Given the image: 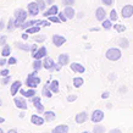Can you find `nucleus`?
Masks as SVG:
<instances>
[{
    "label": "nucleus",
    "instance_id": "obj_1",
    "mask_svg": "<svg viewBox=\"0 0 133 133\" xmlns=\"http://www.w3.org/2000/svg\"><path fill=\"white\" fill-rule=\"evenodd\" d=\"M28 16V11H24L23 9H17L15 11V20H16V27H21L23 22H26Z\"/></svg>",
    "mask_w": 133,
    "mask_h": 133
},
{
    "label": "nucleus",
    "instance_id": "obj_2",
    "mask_svg": "<svg viewBox=\"0 0 133 133\" xmlns=\"http://www.w3.org/2000/svg\"><path fill=\"white\" fill-rule=\"evenodd\" d=\"M105 56H106V59L110 61H117V60L121 59L122 52L120 51V49H117V48H110L106 50Z\"/></svg>",
    "mask_w": 133,
    "mask_h": 133
},
{
    "label": "nucleus",
    "instance_id": "obj_3",
    "mask_svg": "<svg viewBox=\"0 0 133 133\" xmlns=\"http://www.w3.org/2000/svg\"><path fill=\"white\" fill-rule=\"evenodd\" d=\"M39 84H41V78L39 77L28 75L27 79H26V85L27 87H29V88H37Z\"/></svg>",
    "mask_w": 133,
    "mask_h": 133
},
{
    "label": "nucleus",
    "instance_id": "obj_4",
    "mask_svg": "<svg viewBox=\"0 0 133 133\" xmlns=\"http://www.w3.org/2000/svg\"><path fill=\"white\" fill-rule=\"evenodd\" d=\"M45 56H48V50H46L45 46H41V48H38V50H37V51L32 55V57L34 59V60H36V59L43 60Z\"/></svg>",
    "mask_w": 133,
    "mask_h": 133
},
{
    "label": "nucleus",
    "instance_id": "obj_5",
    "mask_svg": "<svg viewBox=\"0 0 133 133\" xmlns=\"http://www.w3.org/2000/svg\"><path fill=\"white\" fill-rule=\"evenodd\" d=\"M55 65H56V62H54V60H52L51 57L49 56H45L44 59H43V69L45 70H49V71H54V67H55Z\"/></svg>",
    "mask_w": 133,
    "mask_h": 133
},
{
    "label": "nucleus",
    "instance_id": "obj_6",
    "mask_svg": "<svg viewBox=\"0 0 133 133\" xmlns=\"http://www.w3.org/2000/svg\"><path fill=\"white\" fill-rule=\"evenodd\" d=\"M103 118H104V111H101V110H94L90 116V120L94 123H99L100 121H103Z\"/></svg>",
    "mask_w": 133,
    "mask_h": 133
},
{
    "label": "nucleus",
    "instance_id": "obj_7",
    "mask_svg": "<svg viewBox=\"0 0 133 133\" xmlns=\"http://www.w3.org/2000/svg\"><path fill=\"white\" fill-rule=\"evenodd\" d=\"M27 11H28V15H31V16H37V15L39 14V11H41V9H39L38 4L34 1V3H29L28 4Z\"/></svg>",
    "mask_w": 133,
    "mask_h": 133
},
{
    "label": "nucleus",
    "instance_id": "obj_8",
    "mask_svg": "<svg viewBox=\"0 0 133 133\" xmlns=\"http://www.w3.org/2000/svg\"><path fill=\"white\" fill-rule=\"evenodd\" d=\"M51 41H52V44L55 45V46L60 48V46H62V45L66 43V38L62 37V36H60V34H54Z\"/></svg>",
    "mask_w": 133,
    "mask_h": 133
},
{
    "label": "nucleus",
    "instance_id": "obj_9",
    "mask_svg": "<svg viewBox=\"0 0 133 133\" xmlns=\"http://www.w3.org/2000/svg\"><path fill=\"white\" fill-rule=\"evenodd\" d=\"M14 103L16 105V108L21 110H27V101L24 100L22 97H16L14 99Z\"/></svg>",
    "mask_w": 133,
    "mask_h": 133
},
{
    "label": "nucleus",
    "instance_id": "obj_10",
    "mask_svg": "<svg viewBox=\"0 0 133 133\" xmlns=\"http://www.w3.org/2000/svg\"><path fill=\"white\" fill-rule=\"evenodd\" d=\"M121 15H122V17H125V18L132 17V15H133V6L132 5H126V6H123L121 10Z\"/></svg>",
    "mask_w": 133,
    "mask_h": 133
},
{
    "label": "nucleus",
    "instance_id": "obj_11",
    "mask_svg": "<svg viewBox=\"0 0 133 133\" xmlns=\"http://www.w3.org/2000/svg\"><path fill=\"white\" fill-rule=\"evenodd\" d=\"M21 87H22V82H21V81L12 82L11 88H10V93H11V95H16L17 93H20Z\"/></svg>",
    "mask_w": 133,
    "mask_h": 133
},
{
    "label": "nucleus",
    "instance_id": "obj_12",
    "mask_svg": "<svg viewBox=\"0 0 133 133\" xmlns=\"http://www.w3.org/2000/svg\"><path fill=\"white\" fill-rule=\"evenodd\" d=\"M87 120H88V114L85 112V111H81L79 114H77L76 117H75V121H76L78 125H81V123H84Z\"/></svg>",
    "mask_w": 133,
    "mask_h": 133
},
{
    "label": "nucleus",
    "instance_id": "obj_13",
    "mask_svg": "<svg viewBox=\"0 0 133 133\" xmlns=\"http://www.w3.org/2000/svg\"><path fill=\"white\" fill-rule=\"evenodd\" d=\"M70 67H71V70H72L75 73H84L85 72L84 66L81 64H78V62H72V64L70 65Z\"/></svg>",
    "mask_w": 133,
    "mask_h": 133
},
{
    "label": "nucleus",
    "instance_id": "obj_14",
    "mask_svg": "<svg viewBox=\"0 0 133 133\" xmlns=\"http://www.w3.org/2000/svg\"><path fill=\"white\" fill-rule=\"evenodd\" d=\"M31 122L36 126H42V125H44V122H46V121H45L44 117L39 116V115H32L31 116Z\"/></svg>",
    "mask_w": 133,
    "mask_h": 133
},
{
    "label": "nucleus",
    "instance_id": "obj_15",
    "mask_svg": "<svg viewBox=\"0 0 133 133\" xmlns=\"http://www.w3.org/2000/svg\"><path fill=\"white\" fill-rule=\"evenodd\" d=\"M57 64H60L62 67L66 66V65L70 64V56L69 54H60L59 57H57Z\"/></svg>",
    "mask_w": 133,
    "mask_h": 133
},
{
    "label": "nucleus",
    "instance_id": "obj_16",
    "mask_svg": "<svg viewBox=\"0 0 133 133\" xmlns=\"http://www.w3.org/2000/svg\"><path fill=\"white\" fill-rule=\"evenodd\" d=\"M57 14H59V9H57V6L56 5H51L48 10H45L43 15H44L45 17H49V16H55V15H57Z\"/></svg>",
    "mask_w": 133,
    "mask_h": 133
},
{
    "label": "nucleus",
    "instance_id": "obj_17",
    "mask_svg": "<svg viewBox=\"0 0 133 133\" xmlns=\"http://www.w3.org/2000/svg\"><path fill=\"white\" fill-rule=\"evenodd\" d=\"M21 95L24 98H32L34 95H37V90L36 88H29L28 90H24V89H20Z\"/></svg>",
    "mask_w": 133,
    "mask_h": 133
},
{
    "label": "nucleus",
    "instance_id": "obj_18",
    "mask_svg": "<svg viewBox=\"0 0 133 133\" xmlns=\"http://www.w3.org/2000/svg\"><path fill=\"white\" fill-rule=\"evenodd\" d=\"M70 128L67 125H59L56 127H54L51 133H69Z\"/></svg>",
    "mask_w": 133,
    "mask_h": 133
},
{
    "label": "nucleus",
    "instance_id": "obj_19",
    "mask_svg": "<svg viewBox=\"0 0 133 133\" xmlns=\"http://www.w3.org/2000/svg\"><path fill=\"white\" fill-rule=\"evenodd\" d=\"M65 15H66V17L69 18V20H72L73 17L76 16V11H75V9L72 8V6H66V9L64 10Z\"/></svg>",
    "mask_w": 133,
    "mask_h": 133
},
{
    "label": "nucleus",
    "instance_id": "obj_20",
    "mask_svg": "<svg viewBox=\"0 0 133 133\" xmlns=\"http://www.w3.org/2000/svg\"><path fill=\"white\" fill-rule=\"evenodd\" d=\"M49 83H50V82H49ZM49 83H46V84L43 87V89H42V95L45 98H51L52 94H54V93L51 92L50 87H49Z\"/></svg>",
    "mask_w": 133,
    "mask_h": 133
},
{
    "label": "nucleus",
    "instance_id": "obj_21",
    "mask_svg": "<svg viewBox=\"0 0 133 133\" xmlns=\"http://www.w3.org/2000/svg\"><path fill=\"white\" fill-rule=\"evenodd\" d=\"M95 17H97L98 21H104L105 17H106V12L103 8H98L97 11H95Z\"/></svg>",
    "mask_w": 133,
    "mask_h": 133
},
{
    "label": "nucleus",
    "instance_id": "obj_22",
    "mask_svg": "<svg viewBox=\"0 0 133 133\" xmlns=\"http://www.w3.org/2000/svg\"><path fill=\"white\" fill-rule=\"evenodd\" d=\"M49 87H50V89H51V92L54 93V94H57V93L60 92V89H59V81H57V79H54V81L50 82V83H49Z\"/></svg>",
    "mask_w": 133,
    "mask_h": 133
},
{
    "label": "nucleus",
    "instance_id": "obj_23",
    "mask_svg": "<svg viewBox=\"0 0 133 133\" xmlns=\"http://www.w3.org/2000/svg\"><path fill=\"white\" fill-rule=\"evenodd\" d=\"M55 117H56V115H55V112L54 111H44V118L46 122H52L54 120H55Z\"/></svg>",
    "mask_w": 133,
    "mask_h": 133
},
{
    "label": "nucleus",
    "instance_id": "obj_24",
    "mask_svg": "<svg viewBox=\"0 0 133 133\" xmlns=\"http://www.w3.org/2000/svg\"><path fill=\"white\" fill-rule=\"evenodd\" d=\"M42 67H43V60L36 59V60L32 62V69H33V71H41Z\"/></svg>",
    "mask_w": 133,
    "mask_h": 133
},
{
    "label": "nucleus",
    "instance_id": "obj_25",
    "mask_svg": "<svg viewBox=\"0 0 133 133\" xmlns=\"http://www.w3.org/2000/svg\"><path fill=\"white\" fill-rule=\"evenodd\" d=\"M10 54H11V48H10V45L5 44L4 46L1 48V56L8 57V56H10Z\"/></svg>",
    "mask_w": 133,
    "mask_h": 133
},
{
    "label": "nucleus",
    "instance_id": "obj_26",
    "mask_svg": "<svg viewBox=\"0 0 133 133\" xmlns=\"http://www.w3.org/2000/svg\"><path fill=\"white\" fill-rule=\"evenodd\" d=\"M15 45L16 48L23 50V51H31V45L28 44H24V43H20V42H15Z\"/></svg>",
    "mask_w": 133,
    "mask_h": 133
},
{
    "label": "nucleus",
    "instance_id": "obj_27",
    "mask_svg": "<svg viewBox=\"0 0 133 133\" xmlns=\"http://www.w3.org/2000/svg\"><path fill=\"white\" fill-rule=\"evenodd\" d=\"M83 83H84V81H83L82 77H75L73 78V87L75 88H81L83 85Z\"/></svg>",
    "mask_w": 133,
    "mask_h": 133
},
{
    "label": "nucleus",
    "instance_id": "obj_28",
    "mask_svg": "<svg viewBox=\"0 0 133 133\" xmlns=\"http://www.w3.org/2000/svg\"><path fill=\"white\" fill-rule=\"evenodd\" d=\"M36 24H37V20L26 21V22H23V23H22L21 28H22V29H27V28H29V27H32V26H36Z\"/></svg>",
    "mask_w": 133,
    "mask_h": 133
},
{
    "label": "nucleus",
    "instance_id": "obj_29",
    "mask_svg": "<svg viewBox=\"0 0 133 133\" xmlns=\"http://www.w3.org/2000/svg\"><path fill=\"white\" fill-rule=\"evenodd\" d=\"M15 28H17L16 27V20H15V18H10V20H9V24H8V31L9 32H11V31H14V29Z\"/></svg>",
    "mask_w": 133,
    "mask_h": 133
},
{
    "label": "nucleus",
    "instance_id": "obj_30",
    "mask_svg": "<svg viewBox=\"0 0 133 133\" xmlns=\"http://www.w3.org/2000/svg\"><path fill=\"white\" fill-rule=\"evenodd\" d=\"M105 127L103 125H95L94 127H93V133H105Z\"/></svg>",
    "mask_w": 133,
    "mask_h": 133
},
{
    "label": "nucleus",
    "instance_id": "obj_31",
    "mask_svg": "<svg viewBox=\"0 0 133 133\" xmlns=\"http://www.w3.org/2000/svg\"><path fill=\"white\" fill-rule=\"evenodd\" d=\"M41 31V26H32V27H29V28L26 29V32L28 33V34H33V33H38Z\"/></svg>",
    "mask_w": 133,
    "mask_h": 133
},
{
    "label": "nucleus",
    "instance_id": "obj_32",
    "mask_svg": "<svg viewBox=\"0 0 133 133\" xmlns=\"http://www.w3.org/2000/svg\"><path fill=\"white\" fill-rule=\"evenodd\" d=\"M118 44H120V46L123 49H127L129 46V42L128 39H126V38H121L120 39V42H118Z\"/></svg>",
    "mask_w": 133,
    "mask_h": 133
},
{
    "label": "nucleus",
    "instance_id": "obj_33",
    "mask_svg": "<svg viewBox=\"0 0 133 133\" xmlns=\"http://www.w3.org/2000/svg\"><path fill=\"white\" fill-rule=\"evenodd\" d=\"M45 39H46V37H45L44 34H39V36L33 37V41L36 42V43H43Z\"/></svg>",
    "mask_w": 133,
    "mask_h": 133
},
{
    "label": "nucleus",
    "instance_id": "obj_34",
    "mask_svg": "<svg viewBox=\"0 0 133 133\" xmlns=\"http://www.w3.org/2000/svg\"><path fill=\"white\" fill-rule=\"evenodd\" d=\"M36 3L38 4V6H39L42 11H45V8H46V1L45 0H36Z\"/></svg>",
    "mask_w": 133,
    "mask_h": 133
},
{
    "label": "nucleus",
    "instance_id": "obj_35",
    "mask_svg": "<svg viewBox=\"0 0 133 133\" xmlns=\"http://www.w3.org/2000/svg\"><path fill=\"white\" fill-rule=\"evenodd\" d=\"M111 27H112L111 20H104V21H103V28H105V29H110Z\"/></svg>",
    "mask_w": 133,
    "mask_h": 133
},
{
    "label": "nucleus",
    "instance_id": "obj_36",
    "mask_svg": "<svg viewBox=\"0 0 133 133\" xmlns=\"http://www.w3.org/2000/svg\"><path fill=\"white\" fill-rule=\"evenodd\" d=\"M34 108H36V110H37V112H38V114H44L45 109H44V106H43V104H42V103L34 105Z\"/></svg>",
    "mask_w": 133,
    "mask_h": 133
},
{
    "label": "nucleus",
    "instance_id": "obj_37",
    "mask_svg": "<svg viewBox=\"0 0 133 133\" xmlns=\"http://www.w3.org/2000/svg\"><path fill=\"white\" fill-rule=\"evenodd\" d=\"M29 100L32 101L33 105H37V104H39V103H42V99L39 97H37V95H34V97H32V98H29Z\"/></svg>",
    "mask_w": 133,
    "mask_h": 133
},
{
    "label": "nucleus",
    "instance_id": "obj_38",
    "mask_svg": "<svg viewBox=\"0 0 133 133\" xmlns=\"http://www.w3.org/2000/svg\"><path fill=\"white\" fill-rule=\"evenodd\" d=\"M10 81H11V77H10V75L6 77H3L1 78V84L3 85H8L9 83H10Z\"/></svg>",
    "mask_w": 133,
    "mask_h": 133
},
{
    "label": "nucleus",
    "instance_id": "obj_39",
    "mask_svg": "<svg viewBox=\"0 0 133 133\" xmlns=\"http://www.w3.org/2000/svg\"><path fill=\"white\" fill-rule=\"evenodd\" d=\"M110 20H111V21H116L117 20V12H116V10H111V12H110Z\"/></svg>",
    "mask_w": 133,
    "mask_h": 133
},
{
    "label": "nucleus",
    "instance_id": "obj_40",
    "mask_svg": "<svg viewBox=\"0 0 133 133\" xmlns=\"http://www.w3.org/2000/svg\"><path fill=\"white\" fill-rule=\"evenodd\" d=\"M57 15H59V18L61 20V22H66V21L69 20V18L66 17V15H65V12H64V11H62V12H59Z\"/></svg>",
    "mask_w": 133,
    "mask_h": 133
},
{
    "label": "nucleus",
    "instance_id": "obj_41",
    "mask_svg": "<svg viewBox=\"0 0 133 133\" xmlns=\"http://www.w3.org/2000/svg\"><path fill=\"white\" fill-rule=\"evenodd\" d=\"M49 21H50V22H54V23H60L61 22V20L56 16H49Z\"/></svg>",
    "mask_w": 133,
    "mask_h": 133
},
{
    "label": "nucleus",
    "instance_id": "obj_42",
    "mask_svg": "<svg viewBox=\"0 0 133 133\" xmlns=\"http://www.w3.org/2000/svg\"><path fill=\"white\" fill-rule=\"evenodd\" d=\"M115 29H116L117 32H125L126 27L123 26V24H116V26H115Z\"/></svg>",
    "mask_w": 133,
    "mask_h": 133
},
{
    "label": "nucleus",
    "instance_id": "obj_43",
    "mask_svg": "<svg viewBox=\"0 0 133 133\" xmlns=\"http://www.w3.org/2000/svg\"><path fill=\"white\" fill-rule=\"evenodd\" d=\"M62 4L65 6H72L75 4V0H62Z\"/></svg>",
    "mask_w": 133,
    "mask_h": 133
},
{
    "label": "nucleus",
    "instance_id": "obj_44",
    "mask_svg": "<svg viewBox=\"0 0 133 133\" xmlns=\"http://www.w3.org/2000/svg\"><path fill=\"white\" fill-rule=\"evenodd\" d=\"M9 75H10V71H9L8 69H4L0 71V76L1 77H6V76H9Z\"/></svg>",
    "mask_w": 133,
    "mask_h": 133
},
{
    "label": "nucleus",
    "instance_id": "obj_45",
    "mask_svg": "<svg viewBox=\"0 0 133 133\" xmlns=\"http://www.w3.org/2000/svg\"><path fill=\"white\" fill-rule=\"evenodd\" d=\"M76 100H77V95H75V94L67 97V101H69V103H73V101H76Z\"/></svg>",
    "mask_w": 133,
    "mask_h": 133
},
{
    "label": "nucleus",
    "instance_id": "obj_46",
    "mask_svg": "<svg viewBox=\"0 0 133 133\" xmlns=\"http://www.w3.org/2000/svg\"><path fill=\"white\" fill-rule=\"evenodd\" d=\"M6 39H8L6 36H0V45H1V46H4V45L6 44Z\"/></svg>",
    "mask_w": 133,
    "mask_h": 133
},
{
    "label": "nucleus",
    "instance_id": "obj_47",
    "mask_svg": "<svg viewBox=\"0 0 133 133\" xmlns=\"http://www.w3.org/2000/svg\"><path fill=\"white\" fill-rule=\"evenodd\" d=\"M8 64L9 65H16L17 64V59L16 57H10L8 60Z\"/></svg>",
    "mask_w": 133,
    "mask_h": 133
},
{
    "label": "nucleus",
    "instance_id": "obj_48",
    "mask_svg": "<svg viewBox=\"0 0 133 133\" xmlns=\"http://www.w3.org/2000/svg\"><path fill=\"white\" fill-rule=\"evenodd\" d=\"M38 50V46H37V44H33L32 46H31V55H33L34 52Z\"/></svg>",
    "mask_w": 133,
    "mask_h": 133
},
{
    "label": "nucleus",
    "instance_id": "obj_49",
    "mask_svg": "<svg viewBox=\"0 0 133 133\" xmlns=\"http://www.w3.org/2000/svg\"><path fill=\"white\" fill-rule=\"evenodd\" d=\"M6 64H8V60L3 56L0 57V66H4V65H6Z\"/></svg>",
    "mask_w": 133,
    "mask_h": 133
},
{
    "label": "nucleus",
    "instance_id": "obj_50",
    "mask_svg": "<svg viewBox=\"0 0 133 133\" xmlns=\"http://www.w3.org/2000/svg\"><path fill=\"white\" fill-rule=\"evenodd\" d=\"M101 3L105 5H112L114 3V0H101Z\"/></svg>",
    "mask_w": 133,
    "mask_h": 133
},
{
    "label": "nucleus",
    "instance_id": "obj_51",
    "mask_svg": "<svg viewBox=\"0 0 133 133\" xmlns=\"http://www.w3.org/2000/svg\"><path fill=\"white\" fill-rule=\"evenodd\" d=\"M109 97H110V92H104L101 94V98H103V99H108Z\"/></svg>",
    "mask_w": 133,
    "mask_h": 133
},
{
    "label": "nucleus",
    "instance_id": "obj_52",
    "mask_svg": "<svg viewBox=\"0 0 133 133\" xmlns=\"http://www.w3.org/2000/svg\"><path fill=\"white\" fill-rule=\"evenodd\" d=\"M110 133H122V131L120 128H114L110 131Z\"/></svg>",
    "mask_w": 133,
    "mask_h": 133
},
{
    "label": "nucleus",
    "instance_id": "obj_53",
    "mask_svg": "<svg viewBox=\"0 0 133 133\" xmlns=\"http://www.w3.org/2000/svg\"><path fill=\"white\" fill-rule=\"evenodd\" d=\"M4 28H5V22L3 20H0V32H1Z\"/></svg>",
    "mask_w": 133,
    "mask_h": 133
},
{
    "label": "nucleus",
    "instance_id": "obj_54",
    "mask_svg": "<svg viewBox=\"0 0 133 133\" xmlns=\"http://www.w3.org/2000/svg\"><path fill=\"white\" fill-rule=\"evenodd\" d=\"M22 39H23V41H27V39H28V33L26 32V33H22Z\"/></svg>",
    "mask_w": 133,
    "mask_h": 133
},
{
    "label": "nucleus",
    "instance_id": "obj_55",
    "mask_svg": "<svg viewBox=\"0 0 133 133\" xmlns=\"http://www.w3.org/2000/svg\"><path fill=\"white\" fill-rule=\"evenodd\" d=\"M8 133H17V129L11 128V129H9V131H8Z\"/></svg>",
    "mask_w": 133,
    "mask_h": 133
},
{
    "label": "nucleus",
    "instance_id": "obj_56",
    "mask_svg": "<svg viewBox=\"0 0 133 133\" xmlns=\"http://www.w3.org/2000/svg\"><path fill=\"white\" fill-rule=\"evenodd\" d=\"M24 115H26V112H24V111H22V112H21L20 115H18V116H20L21 118H23V117H24Z\"/></svg>",
    "mask_w": 133,
    "mask_h": 133
},
{
    "label": "nucleus",
    "instance_id": "obj_57",
    "mask_svg": "<svg viewBox=\"0 0 133 133\" xmlns=\"http://www.w3.org/2000/svg\"><path fill=\"white\" fill-rule=\"evenodd\" d=\"M45 1H46V4H50V5L54 3V0H45Z\"/></svg>",
    "mask_w": 133,
    "mask_h": 133
},
{
    "label": "nucleus",
    "instance_id": "obj_58",
    "mask_svg": "<svg viewBox=\"0 0 133 133\" xmlns=\"http://www.w3.org/2000/svg\"><path fill=\"white\" fill-rule=\"evenodd\" d=\"M5 122V118L4 117H0V123H4Z\"/></svg>",
    "mask_w": 133,
    "mask_h": 133
},
{
    "label": "nucleus",
    "instance_id": "obj_59",
    "mask_svg": "<svg viewBox=\"0 0 133 133\" xmlns=\"http://www.w3.org/2000/svg\"><path fill=\"white\" fill-rule=\"evenodd\" d=\"M77 16L79 17V18H82V17H83V12H79V14H78V15H77Z\"/></svg>",
    "mask_w": 133,
    "mask_h": 133
},
{
    "label": "nucleus",
    "instance_id": "obj_60",
    "mask_svg": "<svg viewBox=\"0 0 133 133\" xmlns=\"http://www.w3.org/2000/svg\"><path fill=\"white\" fill-rule=\"evenodd\" d=\"M81 133H93V132H89V131H83V132H81Z\"/></svg>",
    "mask_w": 133,
    "mask_h": 133
},
{
    "label": "nucleus",
    "instance_id": "obj_61",
    "mask_svg": "<svg viewBox=\"0 0 133 133\" xmlns=\"http://www.w3.org/2000/svg\"><path fill=\"white\" fill-rule=\"evenodd\" d=\"M0 106H3V100H1V98H0Z\"/></svg>",
    "mask_w": 133,
    "mask_h": 133
},
{
    "label": "nucleus",
    "instance_id": "obj_62",
    "mask_svg": "<svg viewBox=\"0 0 133 133\" xmlns=\"http://www.w3.org/2000/svg\"><path fill=\"white\" fill-rule=\"evenodd\" d=\"M0 133H4V131H3V128H0Z\"/></svg>",
    "mask_w": 133,
    "mask_h": 133
},
{
    "label": "nucleus",
    "instance_id": "obj_63",
    "mask_svg": "<svg viewBox=\"0 0 133 133\" xmlns=\"http://www.w3.org/2000/svg\"><path fill=\"white\" fill-rule=\"evenodd\" d=\"M45 133H46V132H45Z\"/></svg>",
    "mask_w": 133,
    "mask_h": 133
}]
</instances>
